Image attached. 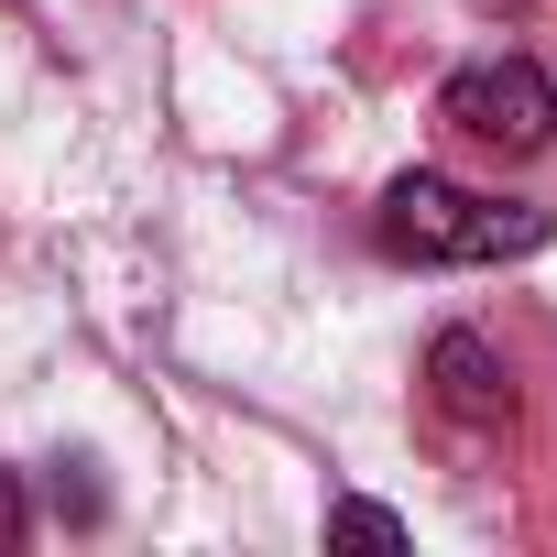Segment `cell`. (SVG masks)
<instances>
[{
    "mask_svg": "<svg viewBox=\"0 0 557 557\" xmlns=\"http://www.w3.org/2000/svg\"><path fill=\"white\" fill-rule=\"evenodd\" d=\"M12 546H23V481L0 470V557H12Z\"/></svg>",
    "mask_w": 557,
    "mask_h": 557,
    "instance_id": "obj_5",
    "label": "cell"
},
{
    "mask_svg": "<svg viewBox=\"0 0 557 557\" xmlns=\"http://www.w3.org/2000/svg\"><path fill=\"white\" fill-rule=\"evenodd\" d=\"M426 394H437L459 426H513V372H503V350H492L481 329H437V350H426Z\"/></svg>",
    "mask_w": 557,
    "mask_h": 557,
    "instance_id": "obj_3",
    "label": "cell"
},
{
    "mask_svg": "<svg viewBox=\"0 0 557 557\" xmlns=\"http://www.w3.org/2000/svg\"><path fill=\"white\" fill-rule=\"evenodd\" d=\"M329 535H350V546H405V513H383V503H329Z\"/></svg>",
    "mask_w": 557,
    "mask_h": 557,
    "instance_id": "obj_4",
    "label": "cell"
},
{
    "mask_svg": "<svg viewBox=\"0 0 557 557\" xmlns=\"http://www.w3.org/2000/svg\"><path fill=\"white\" fill-rule=\"evenodd\" d=\"M372 240L394 262H524L546 240V208H513V197H481L448 175H394L372 208Z\"/></svg>",
    "mask_w": 557,
    "mask_h": 557,
    "instance_id": "obj_1",
    "label": "cell"
},
{
    "mask_svg": "<svg viewBox=\"0 0 557 557\" xmlns=\"http://www.w3.org/2000/svg\"><path fill=\"white\" fill-rule=\"evenodd\" d=\"M437 121H448L459 143L524 164V153L557 143V77H546L535 55H481V66H459V77L437 88Z\"/></svg>",
    "mask_w": 557,
    "mask_h": 557,
    "instance_id": "obj_2",
    "label": "cell"
}]
</instances>
